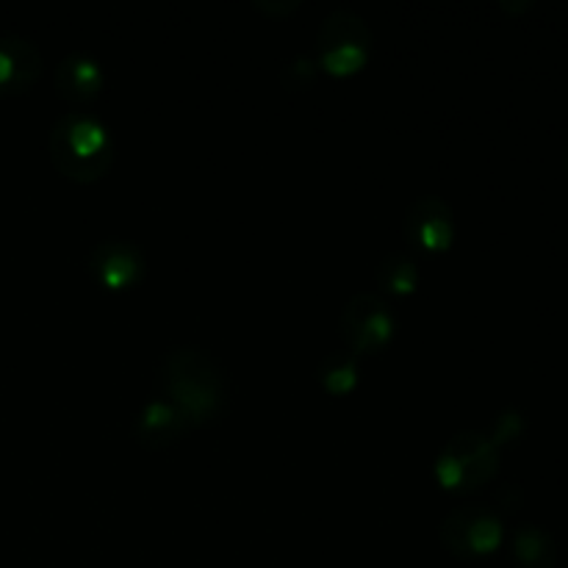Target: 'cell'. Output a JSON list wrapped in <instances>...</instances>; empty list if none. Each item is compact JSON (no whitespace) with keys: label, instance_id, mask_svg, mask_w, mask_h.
<instances>
[{"label":"cell","instance_id":"obj_5","mask_svg":"<svg viewBox=\"0 0 568 568\" xmlns=\"http://www.w3.org/2000/svg\"><path fill=\"white\" fill-rule=\"evenodd\" d=\"M444 547L460 558H486L505 541V521L488 505H460L442 519L438 527Z\"/></svg>","mask_w":568,"mask_h":568},{"label":"cell","instance_id":"obj_9","mask_svg":"<svg viewBox=\"0 0 568 568\" xmlns=\"http://www.w3.org/2000/svg\"><path fill=\"white\" fill-rule=\"evenodd\" d=\"M42 72V53L22 33H0V94H22Z\"/></svg>","mask_w":568,"mask_h":568},{"label":"cell","instance_id":"obj_4","mask_svg":"<svg viewBox=\"0 0 568 568\" xmlns=\"http://www.w3.org/2000/svg\"><path fill=\"white\" fill-rule=\"evenodd\" d=\"M320 64L333 75H349L361 70L372 53V31L358 11L338 6L322 20L316 33Z\"/></svg>","mask_w":568,"mask_h":568},{"label":"cell","instance_id":"obj_14","mask_svg":"<svg viewBox=\"0 0 568 568\" xmlns=\"http://www.w3.org/2000/svg\"><path fill=\"white\" fill-rule=\"evenodd\" d=\"M377 283L392 294H410L419 286V264L408 253H388L377 264Z\"/></svg>","mask_w":568,"mask_h":568},{"label":"cell","instance_id":"obj_6","mask_svg":"<svg viewBox=\"0 0 568 568\" xmlns=\"http://www.w3.org/2000/svg\"><path fill=\"white\" fill-rule=\"evenodd\" d=\"M338 325L355 355H372L392 342L397 331V316L381 294L358 292L344 303Z\"/></svg>","mask_w":568,"mask_h":568},{"label":"cell","instance_id":"obj_8","mask_svg":"<svg viewBox=\"0 0 568 568\" xmlns=\"http://www.w3.org/2000/svg\"><path fill=\"white\" fill-rule=\"evenodd\" d=\"M89 272L103 283L105 288L133 286L139 277L144 275V253L133 239L125 236H109L100 239L92 250H89Z\"/></svg>","mask_w":568,"mask_h":568},{"label":"cell","instance_id":"obj_15","mask_svg":"<svg viewBox=\"0 0 568 568\" xmlns=\"http://www.w3.org/2000/svg\"><path fill=\"white\" fill-rule=\"evenodd\" d=\"M294 6H297V0H288V3H283V11H286V9H294ZM258 9H266V11H270V9H277V11H281V3H275V6H264V3H258Z\"/></svg>","mask_w":568,"mask_h":568},{"label":"cell","instance_id":"obj_2","mask_svg":"<svg viewBox=\"0 0 568 568\" xmlns=\"http://www.w3.org/2000/svg\"><path fill=\"white\" fill-rule=\"evenodd\" d=\"M50 159L70 181L92 183L109 172L114 142L109 125L92 111H67L50 128Z\"/></svg>","mask_w":568,"mask_h":568},{"label":"cell","instance_id":"obj_1","mask_svg":"<svg viewBox=\"0 0 568 568\" xmlns=\"http://www.w3.org/2000/svg\"><path fill=\"white\" fill-rule=\"evenodd\" d=\"M159 394L186 416L189 425H203L225 408V369L203 347L178 344L161 358Z\"/></svg>","mask_w":568,"mask_h":568},{"label":"cell","instance_id":"obj_11","mask_svg":"<svg viewBox=\"0 0 568 568\" xmlns=\"http://www.w3.org/2000/svg\"><path fill=\"white\" fill-rule=\"evenodd\" d=\"M105 75L100 61L87 50H70L55 67V89L64 100L78 105L92 103L103 89Z\"/></svg>","mask_w":568,"mask_h":568},{"label":"cell","instance_id":"obj_7","mask_svg":"<svg viewBox=\"0 0 568 568\" xmlns=\"http://www.w3.org/2000/svg\"><path fill=\"white\" fill-rule=\"evenodd\" d=\"M405 239L427 253H442L455 239V216L442 194H422L408 205L403 220Z\"/></svg>","mask_w":568,"mask_h":568},{"label":"cell","instance_id":"obj_13","mask_svg":"<svg viewBox=\"0 0 568 568\" xmlns=\"http://www.w3.org/2000/svg\"><path fill=\"white\" fill-rule=\"evenodd\" d=\"M358 355L353 353L349 347L333 349L327 353L325 358L320 361V383L327 388L331 394H347L353 392L355 383H358Z\"/></svg>","mask_w":568,"mask_h":568},{"label":"cell","instance_id":"obj_16","mask_svg":"<svg viewBox=\"0 0 568 568\" xmlns=\"http://www.w3.org/2000/svg\"><path fill=\"white\" fill-rule=\"evenodd\" d=\"M564 164H566V172H568V148H566V155H564Z\"/></svg>","mask_w":568,"mask_h":568},{"label":"cell","instance_id":"obj_10","mask_svg":"<svg viewBox=\"0 0 568 568\" xmlns=\"http://www.w3.org/2000/svg\"><path fill=\"white\" fill-rule=\"evenodd\" d=\"M189 427L192 425L186 422V416H183L170 399L161 397V394H153V397L139 408L136 419H133V433H136L139 442L150 449L170 447V444H175Z\"/></svg>","mask_w":568,"mask_h":568},{"label":"cell","instance_id":"obj_3","mask_svg":"<svg viewBox=\"0 0 568 568\" xmlns=\"http://www.w3.org/2000/svg\"><path fill=\"white\" fill-rule=\"evenodd\" d=\"M499 447L480 430H460L438 449L436 477L449 491H471L497 475Z\"/></svg>","mask_w":568,"mask_h":568},{"label":"cell","instance_id":"obj_12","mask_svg":"<svg viewBox=\"0 0 568 568\" xmlns=\"http://www.w3.org/2000/svg\"><path fill=\"white\" fill-rule=\"evenodd\" d=\"M510 558L519 568H555L558 544L547 527L525 521L510 532Z\"/></svg>","mask_w":568,"mask_h":568}]
</instances>
